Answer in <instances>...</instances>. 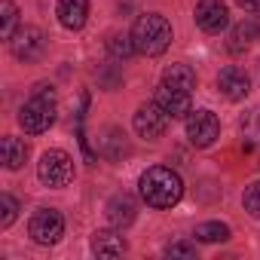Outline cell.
<instances>
[{
    "label": "cell",
    "mask_w": 260,
    "mask_h": 260,
    "mask_svg": "<svg viewBox=\"0 0 260 260\" xmlns=\"http://www.w3.org/2000/svg\"><path fill=\"white\" fill-rule=\"evenodd\" d=\"M138 187H141V199H144L150 208H172V205H178L181 196H184V181H181V175L172 172V169H166V166L147 169V172L141 175Z\"/></svg>",
    "instance_id": "obj_1"
},
{
    "label": "cell",
    "mask_w": 260,
    "mask_h": 260,
    "mask_svg": "<svg viewBox=\"0 0 260 260\" xmlns=\"http://www.w3.org/2000/svg\"><path fill=\"white\" fill-rule=\"evenodd\" d=\"M19 122L31 135L46 132V128L55 122V92H52V86H46V83L34 86V95L19 110Z\"/></svg>",
    "instance_id": "obj_2"
},
{
    "label": "cell",
    "mask_w": 260,
    "mask_h": 260,
    "mask_svg": "<svg viewBox=\"0 0 260 260\" xmlns=\"http://www.w3.org/2000/svg\"><path fill=\"white\" fill-rule=\"evenodd\" d=\"M132 40H135V49L141 55H162L172 43V25L159 13L138 16V22L132 28Z\"/></svg>",
    "instance_id": "obj_3"
},
{
    "label": "cell",
    "mask_w": 260,
    "mask_h": 260,
    "mask_svg": "<svg viewBox=\"0 0 260 260\" xmlns=\"http://www.w3.org/2000/svg\"><path fill=\"white\" fill-rule=\"evenodd\" d=\"M37 175L46 187H68L74 181V159L64 150H46L40 156Z\"/></svg>",
    "instance_id": "obj_4"
},
{
    "label": "cell",
    "mask_w": 260,
    "mask_h": 260,
    "mask_svg": "<svg viewBox=\"0 0 260 260\" xmlns=\"http://www.w3.org/2000/svg\"><path fill=\"white\" fill-rule=\"evenodd\" d=\"M28 233H31V239L37 245L49 248V245H55L64 236V217L55 208H40V211H34V217L28 223Z\"/></svg>",
    "instance_id": "obj_5"
},
{
    "label": "cell",
    "mask_w": 260,
    "mask_h": 260,
    "mask_svg": "<svg viewBox=\"0 0 260 260\" xmlns=\"http://www.w3.org/2000/svg\"><path fill=\"white\" fill-rule=\"evenodd\" d=\"M10 49L19 61H37L46 52V34L34 25H25L10 37Z\"/></svg>",
    "instance_id": "obj_6"
},
{
    "label": "cell",
    "mask_w": 260,
    "mask_h": 260,
    "mask_svg": "<svg viewBox=\"0 0 260 260\" xmlns=\"http://www.w3.org/2000/svg\"><path fill=\"white\" fill-rule=\"evenodd\" d=\"M220 135V122L211 110H190L187 116V138L193 147H211Z\"/></svg>",
    "instance_id": "obj_7"
},
{
    "label": "cell",
    "mask_w": 260,
    "mask_h": 260,
    "mask_svg": "<svg viewBox=\"0 0 260 260\" xmlns=\"http://www.w3.org/2000/svg\"><path fill=\"white\" fill-rule=\"evenodd\" d=\"M166 125H169V113H166L156 101L141 104V107L135 110V132H138L141 138H147V141L162 138V135H166Z\"/></svg>",
    "instance_id": "obj_8"
},
{
    "label": "cell",
    "mask_w": 260,
    "mask_h": 260,
    "mask_svg": "<svg viewBox=\"0 0 260 260\" xmlns=\"http://www.w3.org/2000/svg\"><path fill=\"white\" fill-rule=\"evenodd\" d=\"M153 101L169 113V119L190 116V92H187V89H181V86L159 83V89H156V98H153Z\"/></svg>",
    "instance_id": "obj_9"
},
{
    "label": "cell",
    "mask_w": 260,
    "mask_h": 260,
    "mask_svg": "<svg viewBox=\"0 0 260 260\" xmlns=\"http://www.w3.org/2000/svg\"><path fill=\"white\" fill-rule=\"evenodd\" d=\"M196 25L205 31V34H220L226 25H230V10L220 0H202L196 7Z\"/></svg>",
    "instance_id": "obj_10"
},
{
    "label": "cell",
    "mask_w": 260,
    "mask_h": 260,
    "mask_svg": "<svg viewBox=\"0 0 260 260\" xmlns=\"http://www.w3.org/2000/svg\"><path fill=\"white\" fill-rule=\"evenodd\" d=\"M217 89H220L230 101H242V98L251 92V80H248V74H245L242 68L230 64V68L220 71V77H217Z\"/></svg>",
    "instance_id": "obj_11"
},
{
    "label": "cell",
    "mask_w": 260,
    "mask_h": 260,
    "mask_svg": "<svg viewBox=\"0 0 260 260\" xmlns=\"http://www.w3.org/2000/svg\"><path fill=\"white\" fill-rule=\"evenodd\" d=\"M107 220L116 226V230H122V226H128L135 220V211H138V205H135V199L128 196V193H116V196H110V202H107Z\"/></svg>",
    "instance_id": "obj_12"
},
{
    "label": "cell",
    "mask_w": 260,
    "mask_h": 260,
    "mask_svg": "<svg viewBox=\"0 0 260 260\" xmlns=\"http://www.w3.org/2000/svg\"><path fill=\"white\" fill-rule=\"evenodd\" d=\"M58 22L68 31H80L89 19V0H58Z\"/></svg>",
    "instance_id": "obj_13"
},
{
    "label": "cell",
    "mask_w": 260,
    "mask_h": 260,
    "mask_svg": "<svg viewBox=\"0 0 260 260\" xmlns=\"http://www.w3.org/2000/svg\"><path fill=\"white\" fill-rule=\"evenodd\" d=\"M125 248H128L125 239L113 230H101V233L92 236V251L98 257H119V254H125Z\"/></svg>",
    "instance_id": "obj_14"
},
{
    "label": "cell",
    "mask_w": 260,
    "mask_h": 260,
    "mask_svg": "<svg viewBox=\"0 0 260 260\" xmlns=\"http://www.w3.org/2000/svg\"><path fill=\"white\" fill-rule=\"evenodd\" d=\"M0 153H4V166H7L10 172H19V169L25 166V159H28V144H25L22 138L7 135L4 141H0Z\"/></svg>",
    "instance_id": "obj_15"
},
{
    "label": "cell",
    "mask_w": 260,
    "mask_h": 260,
    "mask_svg": "<svg viewBox=\"0 0 260 260\" xmlns=\"http://www.w3.org/2000/svg\"><path fill=\"white\" fill-rule=\"evenodd\" d=\"M101 153L107 159H122V156L132 153L128 138L122 135V128H104V135H101Z\"/></svg>",
    "instance_id": "obj_16"
},
{
    "label": "cell",
    "mask_w": 260,
    "mask_h": 260,
    "mask_svg": "<svg viewBox=\"0 0 260 260\" xmlns=\"http://www.w3.org/2000/svg\"><path fill=\"white\" fill-rule=\"evenodd\" d=\"M162 83H172V86H181V89H187V92H193L196 89V71L190 68V64H169L166 68V74H162Z\"/></svg>",
    "instance_id": "obj_17"
},
{
    "label": "cell",
    "mask_w": 260,
    "mask_h": 260,
    "mask_svg": "<svg viewBox=\"0 0 260 260\" xmlns=\"http://www.w3.org/2000/svg\"><path fill=\"white\" fill-rule=\"evenodd\" d=\"M107 52H110V58L125 61V58H132L138 49H135L132 34H110V40H107Z\"/></svg>",
    "instance_id": "obj_18"
},
{
    "label": "cell",
    "mask_w": 260,
    "mask_h": 260,
    "mask_svg": "<svg viewBox=\"0 0 260 260\" xmlns=\"http://www.w3.org/2000/svg\"><path fill=\"white\" fill-rule=\"evenodd\" d=\"M19 31V10L13 0H0V37L10 40Z\"/></svg>",
    "instance_id": "obj_19"
},
{
    "label": "cell",
    "mask_w": 260,
    "mask_h": 260,
    "mask_svg": "<svg viewBox=\"0 0 260 260\" xmlns=\"http://www.w3.org/2000/svg\"><path fill=\"white\" fill-rule=\"evenodd\" d=\"M254 40V25L248 22H242V25H236L233 31H230V43H226V49L233 52V55H239V52H245L248 49V43Z\"/></svg>",
    "instance_id": "obj_20"
},
{
    "label": "cell",
    "mask_w": 260,
    "mask_h": 260,
    "mask_svg": "<svg viewBox=\"0 0 260 260\" xmlns=\"http://www.w3.org/2000/svg\"><path fill=\"white\" fill-rule=\"evenodd\" d=\"M193 236L199 242H226L230 239V226L220 223V220H208V223H199Z\"/></svg>",
    "instance_id": "obj_21"
},
{
    "label": "cell",
    "mask_w": 260,
    "mask_h": 260,
    "mask_svg": "<svg viewBox=\"0 0 260 260\" xmlns=\"http://www.w3.org/2000/svg\"><path fill=\"white\" fill-rule=\"evenodd\" d=\"M16 214H19V202H16V199H13L10 193H4V196H0V230L13 226Z\"/></svg>",
    "instance_id": "obj_22"
},
{
    "label": "cell",
    "mask_w": 260,
    "mask_h": 260,
    "mask_svg": "<svg viewBox=\"0 0 260 260\" xmlns=\"http://www.w3.org/2000/svg\"><path fill=\"white\" fill-rule=\"evenodd\" d=\"M166 257H172V260H196V245L193 242H172V245H166Z\"/></svg>",
    "instance_id": "obj_23"
},
{
    "label": "cell",
    "mask_w": 260,
    "mask_h": 260,
    "mask_svg": "<svg viewBox=\"0 0 260 260\" xmlns=\"http://www.w3.org/2000/svg\"><path fill=\"white\" fill-rule=\"evenodd\" d=\"M242 205H245V211H248L251 217H260V181H257V184H251V187L245 190Z\"/></svg>",
    "instance_id": "obj_24"
},
{
    "label": "cell",
    "mask_w": 260,
    "mask_h": 260,
    "mask_svg": "<svg viewBox=\"0 0 260 260\" xmlns=\"http://www.w3.org/2000/svg\"><path fill=\"white\" fill-rule=\"evenodd\" d=\"M239 7H245V10H260V0H236Z\"/></svg>",
    "instance_id": "obj_25"
}]
</instances>
